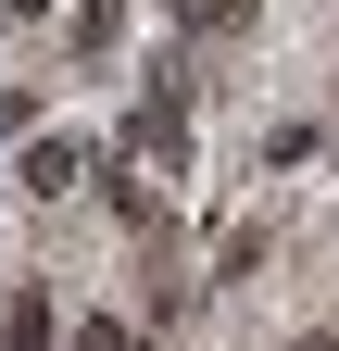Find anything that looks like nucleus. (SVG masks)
I'll return each mask as SVG.
<instances>
[{
    "label": "nucleus",
    "instance_id": "obj_1",
    "mask_svg": "<svg viewBox=\"0 0 339 351\" xmlns=\"http://www.w3.org/2000/svg\"><path fill=\"white\" fill-rule=\"evenodd\" d=\"M25 189H75V138H38L25 151Z\"/></svg>",
    "mask_w": 339,
    "mask_h": 351
},
{
    "label": "nucleus",
    "instance_id": "obj_2",
    "mask_svg": "<svg viewBox=\"0 0 339 351\" xmlns=\"http://www.w3.org/2000/svg\"><path fill=\"white\" fill-rule=\"evenodd\" d=\"M176 25H239V0H176Z\"/></svg>",
    "mask_w": 339,
    "mask_h": 351
},
{
    "label": "nucleus",
    "instance_id": "obj_3",
    "mask_svg": "<svg viewBox=\"0 0 339 351\" xmlns=\"http://www.w3.org/2000/svg\"><path fill=\"white\" fill-rule=\"evenodd\" d=\"M75 351H139V339H126V326H75Z\"/></svg>",
    "mask_w": 339,
    "mask_h": 351
}]
</instances>
